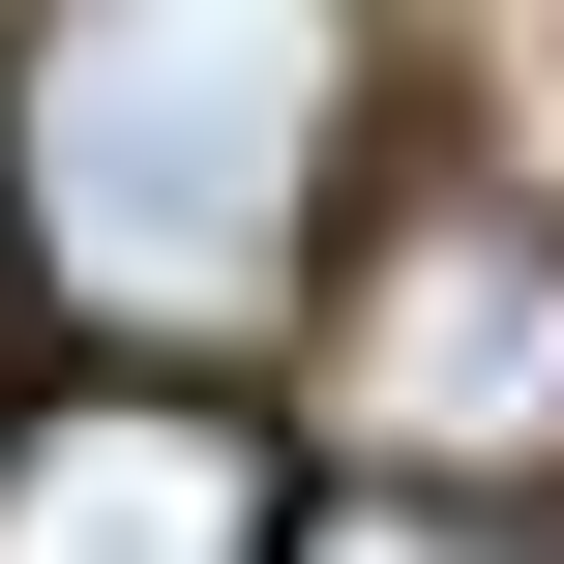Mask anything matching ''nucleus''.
Returning <instances> with one entry per match:
<instances>
[{
  "label": "nucleus",
  "instance_id": "f03ea898",
  "mask_svg": "<svg viewBox=\"0 0 564 564\" xmlns=\"http://www.w3.org/2000/svg\"><path fill=\"white\" fill-rule=\"evenodd\" d=\"M327 416L387 446V506H506L564 446V208H506V178L387 208V268L327 327Z\"/></svg>",
  "mask_w": 564,
  "mask_h": 564
},
{
  "label": "nucleus",
  "instance_id": "f257e3e1",
  "mask_svg": "<svg viewBox=\"0 0 564 564\" xmlns=\"http://www.w3.org/2000/svg\"><path fill=\"white\" fill-rule=\"evenodd\" d=\"M327 178H357V0H30L0 59V208L149 357L268 327L327 268Z\"/></svg>",
  "mask_w": 564,
  "mask_h": 564
},
{
  "label": "nucleus",
  "instance_id": "7ed1b4c3",
  "mask_svg": "<svg viewBox=\"0 0 564 564\" xmlns=\"http://www.w3.org/2000/svg\"><path fill=\"white\" fill-rule=\"evenodd\" d=\"M268 535H297V476H268L238 387H59V416H0V564H268Z\"/></svg>",
  "mask_w": 564,
  "mask_h": 564
},
{
  "label": "nucleus",
  "instance_id": "20e7f679",
  "mask_svg": "<svg viewBox=\"0 0 564 564\" xmlns=\"http://www.w3.org/2000/svg\"><path fill=\"white\" fill-rule=\"evenodd\" d=\"M268 564H535L506 506H327V535H268Z\"/></svg>",
  "mask_w": 564,
  "mask_h": 564
}]
</instances>
